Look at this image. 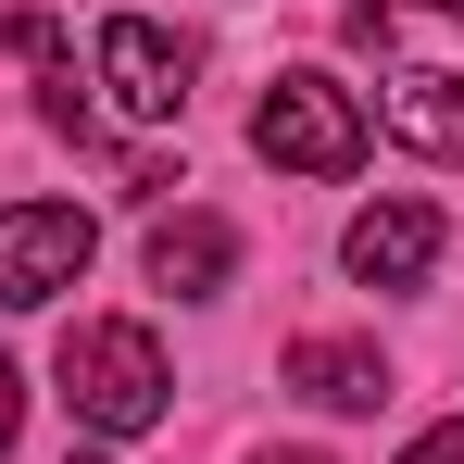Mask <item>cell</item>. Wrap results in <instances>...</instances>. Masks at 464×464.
I'll return each mask as SVG.
<instances>
[{
	"instance_id": "obj_1",
	"label": "cell",
	"mask_w": 464,
	"mask_h": 464,
	"mask_svg": "<svg viewBox=\"0 0 464 464\" xmlns=\"http://www.w3.org/2000/svg\"><path fill=\"white\" fill-rule=\"evenodd\" d=\"M63 401H76L88 440H151L176 414V377H163V339L101 314V326H63Z\"/></svg>"
},
{
	"instance_id": "obj_2",
	"label": "cell",
	"mask_w": 464,
	"mask_h": 464,
	"mask_svg": "<svg viewBox=\"0 0 464 464\" xmlns=\"http://www.w3.org/2000/svg\"><path fill=\"white\" fill-rule=\"evenodd\" d=\"M251 151L276 163V176H352V163L377 151V113L326 76V63H289V76L251 101Z\"/></svg>"
},
{
	"instance_id": "obj_3",
	"label": "cell",
	"mask_w": 464,
	"mask_h": 464,
	"mask_svg": "<svg viewBox=\"0 0 464 464\" xmlns=\"http://www.w3.org/2000/svg\"><path fill=\"white\" fill-rule=\"evenodd\" d=\"M88 251H101V227H88L76 201H13L0 214V302L25 314V302H63L88 276Z\"/></svg>"
},
{
	"instance_id": "obj_4",
	"label": "cell",
	"mask_w": 464,
	"mask_h": 464,
	"mask_svg": "<svg viewBox=\"0 0 464 464\" xmlns=\"http://www.w3.org/2000/svg\"><path fill=\"white\" fill-rule=\"evenodd\" d=\"M101 88H113V113H139V126L188 113V38H163L151 13H113V25H101Z\"/></svg>"
},
{
	"instance_id": "obj_5",
	"label": "cell",
	"mask_w": 464,
	"mask_h": 464,
	"mask_svg": "<svg viewBox=\"0 0 464 464\" xmlns=\"http://www.w3.org/2000/svg\"><path fill=\"white\" fill-rule=\"evenodd\" d=\"M440 238H452V227H440L427 201H364V214H352V238H339V264H352L364 289H427Z\"/></svg>"
},
{
	"instance_id": "obj_6",
	"label": "cell",
	"mask_w": 464,
	"mask_h": 464,
	"mask_svg": "<svg viewBox=\"0 0 464 464\" xmlns=\"http://www.w3.org/2000/svg\"><path fill=\"white\" fill-rule=\"evenodd\" d=\"M377 126L401 151H427V163H464V76L452 63H401V76L377 88Z\"/></svg>"
},
{
	"instance_id": "obj_7",
	"label": "cell",
	"mask_w": 464,
	"mask_h": 464,
	"mask_svg": "<svg viewBox=\"0 0 464 464\" xmlns=\"http://www.w3.org/2000/svg\"><path fill=\"white\" fill-rule=\"evenodd\" d=\"M227 276H238V227H227V214H163V227H151V289L214 302Z\"/></svg>"
},
{
	"instance_id": "obj_8",
	"label": "cell",
	"mask_w": 464,
	"mask_h": 464,
	"mask_svg": "<svg viewBox=\"0 0 464 464\" xmlns=\"http://www.w3.org/2000/svg\"><path fill=\"white\" fill-rule=\"evenodd\" d=\"M289 389L326 401V414H377V401H389V364L364 352V339H302V352H289Z\"/></svg>"
},
{
	"instance_id": "obj_9",
	"label": "cell",
	"mask_w": 464,
	"mask_h": 464,
	"mask_svg": "<svg viewBox=\"0 0 464 464\" xmlns=\"http://www.w3.org/2000/svg\"><path fill=\"white\" fill-rule=\"evenodd\" d=\"M401 464H464V414H452V427H414V440H401Z\"/></svg>"
},
{
	"instance_id": "obj_10",
	"label": "cell",
	"mask_w": 464,
	"mask_h": 464,
	"mask_svg": "<svg viewBox=\"0 0 464 464\" xmlns=\"http://www.w3.org/2000/svg\"><path fill=\"white\" fill-rule=\"evenodd\" d=\"M13 414H25V377L0 364V452H13Z\"/></svg>"
},
{
	"instance_id": "obj_11",
	"label": "cell",
	"mask_w": 464,
	"mask_h": 464,
	"mask_svg": "<svg viewBox=\"0 0 464 464\" xmlns=\"http://www.w3.org/2000/svg\"><path fill=\"white\" fill-rule=\"evenodd\" d=\"M264 464H326V452H264Z\"/></svg>"
},
{
	"instance_id": "obj_12",
	"label": "cell",
	"mask_w": 464,
	"mask_h": 464,
	"mask_svg": "<svg viewBox=\"0 0 464 464\" xmlns=\"http://www.w3.org/2000/svg\"><path fill=\"white\" fill-rule=\"evenodd\" d=\"M427 13H464V0H427Z\"/></svg>"
},
{
	"instance_id": "obj_13",
	"label": "cell",
	"mask_w": 464,
	"mask_h": 464,
	"mask_svg": "<svg viewBox=\"0 0 464 464\" xmlns=\"http://www.w3.org/2000/svg\"><path fill=\"white\" fill-rule=\"evenodd\" d=\"M76 464H113V452H76Z\"/></svg>"
}]
</instances>
